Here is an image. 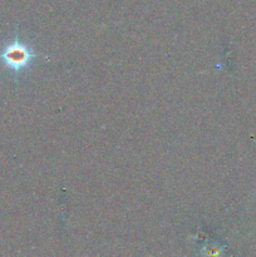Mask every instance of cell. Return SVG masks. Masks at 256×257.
Listing matches in <instances>:
<instances>
[{
    "instance_id": "1",
    "label": "cell",
    "mask_w": 256,
    "mask_h": 257,
    "mask_svg": "<svg viewBox=\"0 0 256 257\" xmlns=\"http://www.w3.org/2000/svg\"><path fill=\"white\" fill-rule=\"evenodd\" d=\"M34 57V52L25 43L20 42L18 38L5 45V48L0 53V60L4 63L5 67L9 68L13 72H20L25 69Z\"/></svg>"
}]
</instances>
